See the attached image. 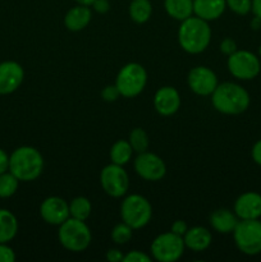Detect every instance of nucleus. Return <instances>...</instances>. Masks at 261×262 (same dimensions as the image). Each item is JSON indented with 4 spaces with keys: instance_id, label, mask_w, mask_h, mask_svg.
I'll return each mask as SVG.
<instances>
[{
    "instance_id": "f257e3e1",
    "label": "nucleus",
    "mask_w": 261,
    "mask_h": 262,
    "mask_svg": "<svg viewBox=\"0 0 261 262\" xmlns=\"http://www.w3.org/2000/svg\"><path fill=\"white\" fill-rule=\"evenodd\" d=\"M211 104L224 115H240L250 107L251 97L247 90L234 82L219 83L211 94Z\"/></svg>"
},
{
    "instance_id": "f03ea898",
    "label": "nucleus",
    "mask_w": 261,
    "mask_h": 262,
    "mask_svg": "<svg viewBox=\"0 0 261 262\" xmlns=\"http://www.w3.org/2000/svg\"><path fill=\"white\" fill-rule=\"evenodd\" d=\"M211 28L207 20L191 15L182 20L178 28L179 46L188 54H201L209 48Z\"/></svg>"
},
{
    "instance_id": "7ed1b4c3",
    "label": "nucleus",
    "mask_w": 261,
    "mask_h": 262,
    "mask_svg": "<svg viewBox=\"0 0 261 262\" xmlns=\"http://www.w3.org/2000/svg\"><path fill=\"white\" fill-rule=\"evenodd\" d=\"M42 170V155L32 146H20L9 155V171L19 182L35 181Z\"/></svg>"
},
{
    "instance_id": "20e7f679",
    "label": "nucleus",
    "mask_w": 261,
    "mask_h": 262,
    "mask_svg": "<svg viewBox=\"0 0 261 262\" xmlns=\"http://www.w3.org/2000/svg\"><path fill=\"white\" fill-rule=\"evenodd\" d=\"M58 238L66 250L71 252H82L91 245L92 234L86 222L69 216L63 224L59 225Z\"/></svg>"
},
{
    "instance_id": "39448f33",
    "label": "nucleus",
    "mask_w": 261,
    "mask_h": 262,
    "mask_svg": "<svg viewBox=\"0 0 261 262\" xmlns=\"http://www.w3.org/2000/svg\"><path fill=\"white\" fill-rule=\"evenodd\" d=\"M120 217L133 230L142 229L153 217V206L146 197L129 194L120 204Z\"/></svg>"
},
{
    "instance_id": "423d86ee",
    "label": "nucleus",
    "mask_w": 261,
    "mask_h": 262,
    "mask_svg": "<svg viewBox=\"0 0 261 262\" xmlns=\"http://www.w3.org/2000/svg\"><path fill=\"white\" fill-rule=\"evenodd\" d=\"M233 234L238 250L247 256L261 253V220H240Z\"/></svg>"
},
{
    "instance_id": "0eeeda50",
    "label": "nucleus",
    "mask_w": 261,
    "mask_h": 262,
    "mask_svg": "<svg viewBox=\"0 0 261 262\" xmlns=\"http://www.w3.org/2000/svg\"><path fill=\"white\" fill-rule=\"evenodd\" d=\"M147 83V72L141 64L128 63L118 72L115 86L119 90L120 96L132 97L138 96L145 90Z\"/></svg>"
},
{
    "instance_id": "6e6552de",
    "label": "nucleus",
    "mask_w": 261,
    "mask_h": 262,
    "mask_svg": "<svg viewBox=\"0 0 261 262\" xmlns=\"http://www.w3.org/2000/svg\"><path fill=\"white\" fill-rule=\"evenodd\" d=\"M228 71L240 81H251L261 73V60L248 50H237L228 56Z\"/></svg>"
},
{
    "instance_id": "1a4fd4ad",
    "label": "nucleus",
    "mask_w": 261,
    "mask_h": 262,
    "mask_svg": "<svg viewBox=\"0 0 261 262\" xmlns=\"http://www.w3.org/2000/svg\"><path fill=\"white\" fill-rule=\"evenodd\" d=\"M186 245L183 237L173 232L158 235L151 243V255L159 262H176L183 256Z\"/></svg>"
},
{
    "instance_id": "9d476101",
    "label": "nucleus",
    "mask_w": 261,
    "mask_h": 262,
    "mask_svg": "<svg viewBox=\"0 0 261 262\" xmlns=\"http://www.w3.org/2000/svg\"><path fill=\"white\" fill-rule=\"evenodd\" d=\"M100 184L107 196L119 199L129 189V177L122 165L112 163L100 173Z\"/></svg>"
},
{
    "instance_id": "9b49d317",
    "label": "nucleus",
    "mask_w": 261,
    "mask_h": 262,
    "mask_svg": "<svg viewBox=\"0 0 261 262\" xmlns=\"http://www.w3.org/2000/svg\"><path fill=\"white\" fill-rule=\"evenodd\" d=\"M135 170L137 176L145 181L158 182L165 177L166 165L160 156L145 151V152L138 154L136 158Z\"/></svg>"
},
{
    "instance_id": "f8f14e48",
    "label": "nucleus",
    "mask_w": 261,
    "mask_h": 262,
    "mask_svg": "<svg viewBox=\"0 0 261 262\" xmlns=\"http://www.w3.org/2000/svg\"><path fill=\"white\" fill-rule=\"evenodd\" d=\"M187 83L193 94L199 96H211L219 82L212 69H210L209 67L199 66L189 71Z\"/></svg>"
},
{
    "instance_id": "ddd939ff",
    "label": "nucleus",
    "mask_w": 261,
    "mask_h": 262,
    "mask_svg": "<svg viewBox=\"0 0 261 262\" xmlns=\"http://www.w3.org/2000/svg\"><path fill=\"white\" fill-rule=\"evenodd\" d=\"M40 215L46 224L59 227L71 216L69 215V204L61 197H48L41 202Z\"/></svg>"
},
{
    "instance_id": "4468645a",
    "label": "nucleus",
    "mask_w": 261,
    "mask_h": 262,
    "mask_svg": "<svg viewBox=\"0 0 261 262\" xmlns=\"http://www.w3.org/2000/svg\"><path fill=\"white\" fill-rule=\"evenodd\" d=\"M25 78V71L17 61L0 63V95L13 94L19 89Z\"/></svg>"
},
{
    "instance_id": "2eb2a0df",
    "label": "nucleus",
    "mask_w": 261,
    "mask_h": 262,
    "mask_svg": "<svg viewBox=\"0 0 261 262\" xmlns=\"http://www.w3.org/2000/svg\"><path fill=\"white\" fill-rule=\"evenodd\" d=\"M233 211L240 220L260 219L261 217V194L248 191L238 196L235 200Z\"/></svg>"
},
{
    "instance_id": "dca6fc26",
    "label": "nucleus",
    "mask_w": 261,
    "mask_h": 262,
    "mask_svg": "<svg viewBox=\"0 0 261 262\" xmlns=\"http://www.w3.org/2000/svg\"><path fill=\"white\" fill-rule=\"evenodd\" d=\"M155 110L163 117L174 115L181 107V95L178 90L171 86L160 87L154 96Z\"/></svg>"
},
{
    "instance_id": "f3484780",
    "label": "nucleus",
    "mask_w": 261,
    "mask_h": 262,
    "mask_svg": "<svg viewBox=\"0 0 261 262\" xmlns=\"http://www.w3.org/2000/svg\"><path fill=\"white\" fill-rule=\"evenodd\" d=\"M92 19V12L87 5L77 4L71 8L64 15V26L72 32H78L84 30Z\"/></svg>"
},
{
    "instance_id": "a211bd4d",
    "label": "nucleus",
    "mask_w": 261,
    "mask_h": 262,
    "mask_svg": "<svg viewBox=\"0 0 261 262\" xmlns=\"http://www.w3.org/2000/svg\"><path fill=\"white\" fill-rule=\"evenodd\" d=\"M225 9V0H193V15L207 22L222 17Z\"/></svg>"
},
{
    "instance_id": "6ab92c4d",
    "label": "nucleus",
    "mask_w": 261,
    "mask_h": 262,
    "mask_svg": "<svg viewBox=\"0 0 261 262\" xmlns=\"http://www.w3.org/2000/svg\"><path fill=\"white\" fill-rule=\"evenodd\" d=\"M238 222L240 219L235 212L228 209H217L210 215V225L220 234H232Z\"/></svg>"
},
{
    "instance_id": "aec40b11",
    "label": "nucleus",
    "mask_w": 261,
    "mask_h": 262,
    "mask_svg": "<svg viewBox=\"0 0 261 262\" xmlns=\"http://www.w3.org/2000/svg\"><path fill=\"white\" fill-rule=\"evenodd\" d=\"M183 241L187 248L194 252H202L210 247L212 242V235L206 228L193 227L188 228L186 234L183 235Z\"/></svg>"
},
{
    "instance_id": "412c9836",
    "label": "nucleus",
    "mask_w": 261,
    "mask_h": 262,
    "mask_svg": "<svg viewBox=\"0 0 261 262\" xmlns=\"http://www.w3.org/2000/svg\"><path fill=\"white\" fill-rule=\"evenodd\" d=\"M164 8L169 17L179 22L193 15V0H164Z\"/></svg>"
},
{
    "instance_id": "4be33fe9",
    "label": "nucleus",
    "mask_w": 261,
    "mask_h": 262,
    "mask_svg": "<svg viewBox=\"0 0 261 262\" xmlns=\"http://www.w3.org/2000/svg\"><path fill=\"white\" fill-rule=\"evenodd\" d=\"M18 220L12 211L0 209V243H8L17 235Z\"/></svg>"
},
{
    "instance_id": "5701e85b",
    "label": "nucleus",
    "mask_w": 261,
    "mask_h": 262,
    "mask_svg": "<svg viewBox=\"0 0 261 262\" xmlns=\"http://www.w3.org/2000/svg\"><path fill=\"white\" fill-rule=\"evenodd\" d=\"M130 19L135 23L142 25L151 18L153 14V5L150 0H132L128 8Z\"/></svg>"
},
{
    "instance_id": "b1692460",
    "label": "nucleus",
    "mask_w": 261,
    "mask_h": 262,
    "mask_svg": "<svg viewBox=\"0 0 261 262\" xmlns=\"http://www.w3.org/2000/svg\"><path fill=\"white\" fill-rule=\"evenodd\" d=\"M110 160L117 165H125L129 163L133 155V148L130 143L125 140H118L110 148Z\"/></svg>"
},
{
    "instance_id": "393cba45",
    "label": "nucleus",
    "mask_w": 261,
    "mask_h": 262,
    "mask_svg": "<svg viewBox=\"0 0 261 262\" xmlns=\"http://www.w3.org/2000/svg\"><path fill=\"white\" fill-rule=\"evenodd\" d=\"M91 202H90V200L87 197H74L69 202V215H71V217H74V219L86 222L90 217V215H91Z\"/></svg>"
},
{
    "instance_id": "a878e982",
    "label": "nucleus",
    "mask_w": 261,
    "mask_h": 262,
    "mask_svg": "<svg viewBox=\"0 0 261 262\" xmlns=\"http://www.w3.org/2000/svg\"><path fill=\"white\" fill-rule=\"evenodd\" d=\"M128 142L130 143L133 148V152H145L148 150L150 146V140H148V135L145 129L142 128H133L129 133V138Z\"/></svg>"
},
{
    "instance_id": "bb28decb",
    "label": "nucleus",
    "mask_w": 261,
    "mask_h": 262,
    "mask_svg": "<svg viewBox=\"0 0 261 262\" xmlns=\"http://www.w3.org/2000/svg\"><path fill=\"white\" fill-rule=\"evenodd\" d=\"M19 181L9 170L0 174V199H9L17 192Z\"/></svg>"
},
{
    "instance_id": "cd10ccee",
    "label": "nucleus",
    "mask_w": 261,
    "mask_h": 262,
    "mask_svg": "<svg viewBox=\"0 0 261 262\" xmlns=\"http://www.w3.org/2000/svg\"><path fill=\"white\" fill-rule=\"evenodd\" d=\"M133 229L124 222L119 223L115 225L112 230V239L115 245H127L130 239H132Z\"/></svg>"
},
{
    "instance_id": "c85d7f7f",
    "label": "nucleus",
    "mask_w": 261,
    "mask_h": 262,
    "mask_svg": "<svg viewBox=\"0 0 261 262\" xmlns=\"http://www.w3.org/2000/svg\"><path fill=\"white\" fill-rule=\"evenodd\" d=\"M227 8L238 15H246L251 12L252 0H225Z\"/></svg>"
},
{
    "instance_id": "c756f323",
    "label": "nucleus",
    "mask_w": 261,
    "mask_h": 262,
    "mask_svg": "<svg viewBox=\"0 0 261 262\" xmlns=\"http://www.w3.org/2000/svg\"><path fill=\"white\" fill-rule=\"evenodd\" d=\"M151 257L148 255H146L145 252H141V251L133 250L130 252H128L127 255H124L123 257V262H150Z\"/></svg>"
},
{
    "instance_id": "7c9ffc66",
    "label": "nucleus",
    "mask_w": 261,
    "mask_h": 262,
    "mask_svg": "<svg viewBox=\"0 0 261 262\" xmlns=\"http://www.w3.org/2000/svg\"><path fill=\"white\" fill-rule=\"evenodd\" d=\"M120 96L119 90L117 89L115 84H110V86L104 87V90L101 91V97L104 99V101L106 102H113Z\"/></svg>"
},
{
    "instance_id": "2f4dec72",
    "label": "nucleus",
    "mask_w": 261,
    "mask_h": 262,
    "mask_svg": "<svg viewBox=\"0 0 261 262\" xmlns=\"http://www.w3.org/2000/svg\"><path fill=\"white\" fill-rule=\"evenodd\" d=\"M15 253L8 243H0V262H14Z\"/></svg>"
},
{
    "instance_id": "473e14b6",
    "label": "nucleus",
    "mask_w": 261,
    "mask_h": 262,
    "mask_svg": "<svg viewBox=\"0 0 261 262\" xmlns=\"http://www.w3.org/2000/svg\"><path fill=\"white\" fill-rule=\"evenodd\" d=\"M237 50H238L237 43H235L234 40H232V38H229V37L224 38V40L222 41V43H220V51L228 56Z\"/></svg>"
},
{
    "instance_id": "72a5a7b5",
    "label": "nucleus",
    "mask_w": 261,
    "mask_h": 262,
    "mask_svg": "<svg viewBox=\"0 0 261 262\" xmlns=\"http://www.w3.org/2000/svg\"><path fill=\"white\" fill-rule=\"evenodd\" d=\"M187 230H188V225H187V223L184 220H176L171 224L170 228V232H173L177 235H181V237H183L186 234Z\"/></svg>"
},
{
    "instance_id": "f704fd0d",
    "label": "nucleus",
    "mask_w": 261,
    "mask_h": 262,
    "mask_svg": "<svg viewBox=\"0 0 261 262\" xmlns=\"http://www.w3.org/2000/svg\"><path fill=\"white\" fill-rule=\"evenodd\" d=\"M91 7L94 8L95 12L100 13V14H105L110 10V3L109 0H95Z\"/></svg>"
},
{
    "instance_id": "c9c22d12",
    "label": "nucleus",
    "mask_w": 261,
    "mask_h": 262,
    "mask_svg": "<svg viewBox=\"0 0 261 262\" xmlns=\"http://www.w3.org/2000/svg\"><path fill=\"white\" fill-rule=\"evenodd\" d=\"M251 158H252L253 163L257 164L258 166H261V140L256 141L255 145L252 146V150H251Z\"/></svg>"
},
{
    "instance_id": "e433bc0d",
    "label": "nucleus",
    "mask_w": 261,
    "mask_h": 262,
    "mask_svg": "<svg viewBox=\"0 0 261 262\" xmlns=\"http://www.w3.org/2000/svg\"><path fill=\"white\" fill-rule=\"evenodd\" d=\"M123 257H124V255L122 253V251L117 250V248L109 250L106 252V256H105V258L109 262H120L123 261Z\"/></svg>"
},
{
    "instance_id": "4c0bfd02",
    "label": "nucleus",
    "mask_w": 261,
    "mask_h": 262,
    "mask_svg": "<svg viewBox=\"0 0 261 262\" xmlns=\"http://www.w3.org/2000/svg\"><path fill=\"white\" fill-rule=\"evenodd\" d=\"M9 170V156L3 148H0V174Z\"/></svg>"
},
{
    "instance_id": "58836bf2",
    "label": "nucleus",
    "mask_w": 261,
    "mask_h": 262,
    "mask_svg": "<svg viewBox=\"0 0 261 262\" xmlns=\"http://www.w3.org/2000/svg\"><path fill=\"white\" fill-rule=\"evenodd\" d=\"M251 12L253 13L255 17L261 18V0H252V8Z\"/></svg>"
},
{
    "instance_id": "ea45409f",
    "label": "nucleus",
    "mask_w": 261,
    "mask_h": 262,
    "mask_svg": "<svg viewBox=\"0 0 261 262\" xmlns=\"http://www.w3.org/2000/svg\"><path fill=\"white\" fill-rule=\"evenodd\" d=\"M251 27H252L253 30H258V28L261 27V18L253 17V19L251 20Z\"/></svg>"
},
{
    "instance_id": "a19ab883",
    "label": "nucleus",
    "mask_w": 261,
    "mask_h": 262,
    "mask_svg": "<svg viewBox=\"0 0 261 262\" xmlns=\"http://www.w3.org/2000/svg\"><path fill=\"white\" fill-rule=\"evenodd\" d=\"M77 4H81V5H87V7H91L94 4L95 0H74Z\"/></svg>"
},
{
    "instance_id": "79ce46f5",
    "label": "nucleus",
    "mask_w": 261,
    "mask_h": 262,
    "mask_svg": "<svg viewBox=\"0 0 261 262\" xmlns=\"http://www.w3.org/2000/svg\"><path fill=\"white\" fill-rule=\"evenodd\" d=\"M258 54H260V55H261V46H260V50H258Z\"/></svg>"
}]
</instances>
